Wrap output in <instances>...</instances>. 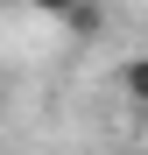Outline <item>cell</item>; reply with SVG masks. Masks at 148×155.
Listing matches in <instances>:
<instances>
[{"label":"cell","instance_id":"6da1fadb","mask_svg":"<svg viewBox=\"0 0 148 155\" xmlns=\"http://www.w3.org/2000/svg\"><path fill=\"white\" fill-rule=\"evenodd\" d=\"M28 7L49 14V21H64L71 35H92V28H99V7H92V0H28Z\"/></svg>","mask_w":148,"mask_h":155},{"label":"cell","instance_id":"7a4b0ae2","mask_svg":"<svg viewBox=\"0 0 148 155\" xmlns=\"http://www.w3.org/2000/svg\"><path fill=\"white\" fill-rule=\"evenodd\" d=\"M120 92H127L134 106H148V49H141V57H127V64H120Z\"/></svg>","mask_w":148,"mask_h":155}]
</instances>
